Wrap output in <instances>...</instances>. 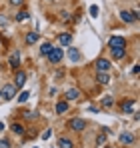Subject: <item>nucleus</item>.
<instances>
[{"label":"nucleus","instance_id":"nucleus-1","mask_svg":"<svg viewBox=\"0 0 140 148\" xmlns=\"http://www.w3.org/2000/svg\"><path fill=\"white\" fill-rule=\"evenodd\" d=\"M0 94H2V100H12L16 96V88H14V84H6L2 90H0Z\"/></svg>","mask_w":140,"mask_h":148},{"label":"nucleus","instance_id":"nucleus-2","mask_svg":"<svg viewBox=\"0 0 140 148\" xmlns=\"http://www.w3.org/2000/svg\"><path fill=\"white\" fill-rule=\"evenodd\" d=\"M68 128L74 130V132H80V130L86 128V120H82V118H72V120L68 122Z\"/></svg>","mask_w":140,"mask_h":148},{"label":"nucleus","instance_id":"nucleus-3","mask_svg":"<svg viewBox=\"0 0 140 148\" xmlns=\"http://www.w3.org/2000/svg\"><path fill=\"white\" fill-rule=\"evenodd\" d=\"M62 56H64V54H62V48H54V46H52V50L48 52V60H50L52 64H58V62L62 60Z\"/></svg>","mask_w":140,"mask_h":148},{"label":"nucleus","instance_id":"nucleus-4","mask_svg":"<svg viewBox=\"0 0 140 148\" xmlns=\"http://www.w3.org/2000/svg\"><path fill=\"white\" fill-rule=\"evenodd\" d=\"M108 46L110 48H126V38H122V36H110Z\"/></svg>","mask_w":140,"mask_h":148},{"label":"nucleus","instance_id":"nucleus-5","mask_svg":"<svg viewBox=\"0 0 140 148\" xmlns=\"http://www.w3.org/2000/svg\"><path fill=\"white\" fill-rule=\"evenodd\" d=\"M96 68H98V72H108L110 70V62L106 58H98L96 60Z\"/></svg>","mask_w":140,"mask_h":148},{"label":"nucleus","instance_id":"nucleus-6","mask_svg":"<svg viewBox=\"0 0 140 148\" xmlns=\"http://www.w3.org/2000/svg\"><path fill=\"white\" fill-rule=\"evenodd\" d=\"M24 84H26V74L24 72H16V76H14V88L18 90V88H22Z\"/></svg>","mask_w":140,"mask_h":148},{"label":"nucleus","instance_id":"nucleus-7","mask_svg":"<svg viewBox=\"0 0 140 148\" xmlns=\"http://www.w3.org/2000/svg\"><path fill=\"white\" fill-rule=\"evenodd\" d=\"M120 144H134V134L122 132V134H120Z\"/></svg>","mask_w":140,"mask_h":148},{"label":"nucleus","instance_id":"nucleus-8","mask_svg":"<svg viewBox=\"0 0 140 148\" xmlns=\"http://www.w3.org/2000/svg\"><path fill=\"white\" fill-rule=\"evenodd\" d=\"M64 98H66V100H76V98H80V90H78V88H70V90H66Z\"/></svg>","mask_w":140,"mask_h":148},{"label":"nucleus","instance_id":"nucleus-9","mask_svg":"<svg viewBox=\"0 0 140 148\" xmlns=\"http://www.w3.org/2000/svg\"><path fill=\"white\" fill-rule=\"evenodd\" d=\"M8 64H10L12 68H18V66H20V52H14V54L10 56V60H8Z\"/></svg>","mask_w":140,"mask_h":148},{"label":"nucleus","instance_id":"nucleus-10","mask_svg":"<svg viewBox=\"0 0 140 148\" xmlns=\"http://www.w3.org/2000/svg\"><path fill=\"white\" fill-rule=\"evenodd\" d=\"M58 42H60L62 46H70V42H72V36H70L68 32H64V34H60V36H58Z\"/></svg>","mask_w":140,"mask_h":148},{"label":"nucleus","instance_id":"nucleus-11","mask_svg":"<svg viewBox=\"0 0 140 148\" xmlns=\"http://www.w3.org/2000/svg\"><path fill=\"white\" fill-rule=\"evenodd\" d=\"M96 80H98L100 84H108V82H110V74L108 72H98L96 74Z\"/></svg>","mask_w":140,"mask_h":148},{"label":"nucleus","instance_id":"nucleus-12","mask_svg":"<svg viewBox=\"0 0 140 148\" xmlns=\"http://www.w3.org/2000/svg\"><path fill=\"white\" fill-rule=\"evenodd\" d=\"M122 112H134V102L132 100H124L122 102Z\"/></svg>","mask_w":140,"mask_h":148},{"label":"nucleus","instance_id":"nucleus-13","mask_svg":"<svg viewBox=\"0 0 140 148\" xmlns=\"http://www.w3.org/2000/svg\"><path fill=\"white\" fill-rule=\"evenodd\" d=\"M72 146H74V142L70 138H60L58 140V148H72Z\"/></svg>","mask_w":140,"mask_h":148},{"label":"nucleus","instance_id":"nucleus-14","mask_svg":"<svg viewBox=\"0 0 140 148\" xmlns=\"http://www.w3.org/2000/svg\"><path fill=\"white\" fill-rule=\"evenodd\" d=\"M112 56H114L116 60L124 58V56H126V48H112Z\"/></svg>","mask_w":140,"mask_h":148},{"label":"nucleus","instance_id":"nucleus-15","mask_svg":"<svg viewBox=\"0 0 140 148\" xmlns=\"http://www.w3.org/2000/svg\"><path fill=\"white\" fill-rule=\"evenodd\" d=\"M120 18H122L124 22H134V16H132V12H128V10H122V12H120Z\"/></svg>","mask_w":140,"mask_h":148},{"label":"nucleus","instance_id":"nucleus-16","mask_svg":"<svg viewBox=\"0 0 140 148\" xmlns=\"http://www.w3.org/2000/svg\"><path fill=\"white\" fill-rule=\"evenodd\" d=\"M68 56H70V60H72V62H78V60H80V52H78L76 48H70L68 50Z\"/></svg>","mask_w":140,"mask_h":148},{"label":"nucleus","instance_id":"nucleus-17","mask_svg":"<svg viewBox=\"0 0 140 148\" xmlns=\"http://www.w3.org/2000/svg\"><path fill=\"white\" fill-rule=\"evenodd\" d=\"M38 40V32H28L26 34V44H34Z\"/></svg>","mask_w":140,"mask_h":148},{"label":"nucleus","instance_id":"nucleus-18","mask_svg":"<svg viewBox=\"0 0 140 148\" xmlns=\"http://www.w3.org/2000/svg\"><path fill=\"white\" fill-rule=\"evenodd\" d=\"M68 110V102H58L56 104V114H64Z\"/></svg>","mask_w":140,"mask_h":148},{"label":"nucleus","instance_id":"nucleus-19","mask_svg":"<svg viewBox=\"0 0 140 148\" xmlns=\"http://www.w3.org/2000/svg\"><path fill=\"white\" fill-rule=\"evenodd\" d=\"M100 104H102V106H104V108H110V106H112V104H114V98H112V96H104V98H102V102H100Z\"/></svg>","mask_w":140,"mask_h":148},{"label":"nucleus","instance_id":"nucleus-20","mask_svg":"<svg viewBox=\"0 0 140 148\" xmlns=\"http://www.w3.org/2000/svg\"><path fill=\"white\" fill-rule=\"evenodd\" d=\"M10 128H12V132H14V134H24V126H22V124L14 122L12 126H10Z\"/></svg>","mask_w":140,"mask_h":148},{"label":"nucleus","instance_id":"nucleus-21","mask_svg":"<svg viewBox=\"0 0 140 148\" xmlns=\"http://www.w3.org/2000/svg\"><path fill=\"white\" fill-rule=\"evenodd\" d=\"M50 50H52V44H48V42H44V44L40 46V52H42L44 56H48V52H50Z\"/></svg>","mask_w":140,"mask_h":148},{"label":"nucleus","instance_id":"nucleus-22","mask_svg":"<svg viewBox=\"0 0 140 148\" xmlns=\"http://www.w3.org/2000/svg\"><path fill=\"white\" fill-rule=\"evenodd\" d=\"M22 114H24V118H36V116H38V114H36V112H32V110H24Z\"/></svg>","mask_w":140,"mask_h":148},{"label":"nucleus","instance_id":"nucleus-23","mask_svg":"<svg viewBox=\"0 0 140 148\" xmlns=\"http://www.w3.org/2000/svg\"><path fill=\"white\" fill-rule=\"evenodd\" d=\"M28 98H30V92L26 90V92H22V94L18 96V102H26V100H28Z\"/></svg>","mask_w":140,"mask_h":148},{"label":"nucleus","instance_id":"nucleus-24","mask_svg":"<svg viewBox=\"0 0 140 148\" xmlns=\"http://www.w3.org/2000/svg\"><path fill=\"white\" fill-rule=\"evenodd\" d=\"M96 142H98V144H104V142H106V132H102V134H98V138H96Z\"/></svg>","mask_w":140,"mask_h":148},{"label":"nucleus","instance_id":"nucleus-25","mask_svg":"<svg viewBox=\"0 0 140 148\" xmlns=\"http://www.w3.org/2000/svg\"><path fill=\"white\" fill-rule=\"evenodd\" d=\"M28 16H30L28 12H20V14L16 16V20H18V22H22V20H26V18H28Z\"/></svg>","mask_w":140,"mask_h":148},{"label":"nucleus","instance_id":"nucleus-26","mask_svg":"<svg viewBox=\"0 0 140 148\" xmlns=\"http://www.w3.org/2000/svg\"><path fill=\"white\" fill-rule=\"evenodd\" d=\"M50 136H52V130H50V128H46V130L42 132V138H44V140H48Z\"/></svg>","mask_w":140,"mask_h":148},{"label":"nucleus","instance_id":"nucleus-27","mask_svg":"<svg viewBox=\"0 0 140 148\" xmlns=\"http://www.w3.org/2000/svg\"><path fill=\"white\" fill-rule=\"evenodd\" d=\"M0 148H10V142L8 140H0Z\"/></svg>","mask_w":140,"mask_h":148},{"label":"nucleus","instance_id":"nucleus-28","mask_svg":"<svg viewBox=\"0 0 140 148\" xmlns=\"http://www.w3.org/2000/svg\"><path fill=\"white\" fill-rule=\"evenodd\" d=\"M90 14H92V16L98 14V6H90Z\"/></svg>","mask_w":140,"mask_h":148},{"label":"nucleus","instance_id":"nucleus-29","mask_svg":"<svg viewBox=\"0 0 140 148\" xmlns=\"http://www.w3.org/2000/svg\"><path fill=\"white\" fill-rule=\"evenodd\" d=\"M22 2H24V0H10V4H12V6H20Z\"/></svg>","mask_w":140,"mask_h":148},{"label":"nucleus","instance_id":"nucleus-30","mask_svg":"<svg viewBox=\"0 0 140 148\" xmlns=\"http://www.w3.org/2000/svg\"><path fill=\"white\" fill-rule=\"evenodd\" d=\"M0 26H6V18L4 16H0Z\"/></svg>","mask_w":140,"mask_h":148},{"label":"nucleus","instance_id":"nucleus-31","mask_svg":"<svg viewBox=\"0 0 140 148\" xmlns=\"http://www.w3.org/2000/svg\"><path fill=\"white\" fill-rule=\"evenodd\" d=\"M46 2H54V0H46Z\"/></svg>","mask_w":140,"mask_h":148},{"label":"nucleus","instance_id":"nucleus-32","mask_svg":"<svg viewBox=\"0 0 140 148\" xmlns=\"http://www.w3.org/2000/svg\"><path fill=\"white\" fill-rule=\"evenodd\" d=\"M106 148H114V146H106Z\"/></svg>","mask_w":140,"mask_h":148},{"label":"nucleus","instance_id":"nucleus-33","mask_svg":"<svg viewBox=\"0 0 140 148\" xmlns=\"http://www.w3.org/2000/svg\"><path fill=\"white\" fill-rule=\"evenodd\" d=\"M0 98H2V94H0Z\"/></svg>","mask_w":140,"mask_h":148}]
</instances>
